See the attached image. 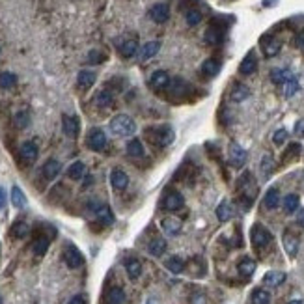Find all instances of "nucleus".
I'll use <instances>...</instances> for the list:
<instances>
[{
    "instance_id": "nucleus-18",
    "label": "nucleus",
    "mask_w": 304,
    "mask_h": 304,
    "mask_svg": "<svg viewBox=\"0 0 304 304\" xmlns=\"http://www.w3.org/2000/svg\"><path fill=\"white\" fill-rule=\"evenodd\" d=\"M256 67H258V58H256L254 53H248L243 58L241 65H239V73L244 75V77H248V75H252L256 71Z\"/></svg>"
},
{
    "instance_id": "nucleus-59",
    "label": "nucleus",
    "mask_w": 304,
    "mask_h": 304,
    "mask_svg": "<svg viewBox=\"0 0 304 304\" xmlns=\"http://www.w3.org/2000/svg\"><path fill=\"white\" fill-rule=\"evenodd\" d=\"M0 304H2V297H0Z\"/></svg>"
},
{
    "instance_id": "nucleus-37",
    "label": "nucleus",
    "mask_w": 304,
    "mask_h": 304,
    "mask_svg": "<svg viewBox=\"0 0 304 304\" xmlns=\"http://www.w3.org/2000/svg\"><path fill=\"white\" fill-rule=\"evenodd\" d=\"M84 172H86V166H84V162H81V161H77V162H73L71 166L67 168V178L69 179H82L84 178Z\"/></svg>"
},
{
    "instance_id": "nucleus-57",
    "label": "nucleus",
    "mask_w": 304,
    "mask_h": 304,
    "mask_svg": "<svg viewBox=\"0 0 304 304\" xmlns=\"http://www.w3.org/2000/svg\"><path fill=\"white\" fill-rule=\"evenodd\" d=\"M289 304H303L301 301H295V303H289Z\"/></svg>"
},
{
    "instance_id": "nucleus-16",
    "label": "nucleus",
    "mask_w": 304,
    "mask_h": 304,
    "mask_svg": "<svg viewBox=\"0 0 304 304\" xmlns=\"http://www.w3.org/2000/svg\"><path fill=\"white\" fill-rule=\"evenodd\" d=\"M149 17L155 22H166L170 19V8L166 4H155L149 10Z\"/></svg>"
},
{
    "instance_id": "nucleus-29",
    "label": "nucleus",
    "mask_w": 304,
    "mask_h": 304,
    "mask_svg": "<svg viewBox=\"0 0 304 304\" xmlns=\"http://www.w3.org/2000/svg\"><path fill=\"white\" fill-rule=\"evenodd\" d=\"M147 252H149L151 256H155V258L162 256V254L166 252V241H164L162 237H155L153 241L147 244Z\"/></svg>"
},
{
    "instance_id": "nucleus-48",
    "label": "nucleus",
    "mask_w": 304,
    "mask_h": 304,
    "mask_svg": "<svg viewBox=\"0 0 304 304\" xmlns=\"http://www.w3.org/2000/svg\"><path fill=\"white\" fill-rule=\"evenodd\" d=\"M13 122H15V125L21 127V129H24V127L30 125V116L26 114L24 110H21V112H17L15 114V118H13Z\"/></svg>"
},
{
    "instance_id": "nucleus-53",
    "label": "nucleus",
    "mask_w": 304,
    "mask_h": 304,
    "mask_svg": "<svg viewBox=\"0 0 304 304\" xmlns=\"http://www.w3.org/2000/svg\"><path fill=\"white\" fill-rule=\"evenodd\" d=\"M295 45H297L299 49H304V32H301V34L297 36V40H295Z\"/></svg>"
},
{
    "instance_id": "nucleus-36",
    "label": "nucleus",
    "mask_w": 304,
    "mask_h": 304,
    "mask_svg": "<svg viewBox=\"0 0 304 304\" xmlns=\"http://www.w3.org/2000/svg\"><path fill=\"white\" fill-rule=\"evenodd\" d=\"M219 71H221V63L215 58H209L202 63V73L207 75V77H215V75H219Z\"/></svg>"
},
{
    "instance_id": "nucleus-3",
    "label": "nucleus",
    "mask_w": 304,
    "mask_h": 304,
    "mask_svg": "<svg viewBox=\"0 0 304 304\" xmlns=\"http://www.w3.org/2000/svg\"><path fill=\"white\" fill-rule=\"evenodd\" d=\"M250 241L258 250H262L265 246H269V243L273 241V235H271V231L267 230L265 226H262V224H254L250 230Z\"/></svg>"
},
{
    "instance_id": "nucleus-28",
    "label": "nucleus",
    "mask_w": 304,
    "mask_h": 304,
    "mask_svg": "<svg viewBox=\"0 0 304 304\" xmlns=\"http://www.w3.org/2000/svg\"><path fill=\"white\" fill-rule=\"evenodd\" d=\"M28 233H30V228H28L26 222H22V221H17L10 228V235L13 239H24Z\"/></svg>"
},
{
    "instance_id": "nucleus-33",
    "label": "nucleus",
    "mask_w": 304,
    "mask_h": 304,
    "mask_svg": "<svg viewBox=\"0 0 304 304\" xmlns=\"http://www.w3.org/2000/svg\"><path fill=\"white\" fill-rule=\"evenodd\" d=\"M250 301L252 304H269L271 303V293L267 289H263V287H258V289L252 291Z\"/></svg>"
},
{
    "instance_id": "nucleus-52",
    "label": "nucleus",
    "mask_w": 304,
    "mask_h": 304,
    "mask_svg": "<svg viewBox=\"0 0 304 304\" xmlns=\"http://www.w3.org/2000/svg\"><path fill=\"white\" fill-rule=\"evenodd\" d=\"M67 304H86V301H84L82 295H75L73 299H71V301H69Z\"/></svg>"
},
{
    "instance_id": "nucleus-38",
    "label": "nucleus",
    "mask_w": 304,
    "mask_h": 304,
    "mask_svg": "<svg viewBox=\"0 0 304 304\" xmlns=\"http://www.w3.org/2000/svg\"><path fill=\"white\" fill-rule=\"evenodd\" d=\"M299 196L297 194H287L285 198H284L282 205H284V211L287 213V215H291V213H295V211L299 209Z\"/></svg>"
},
{
    "instance_id": "nucleus-20",
    "label": "nucleus",
    "mask_w": 304,
    "mask_h": 304,
    "mask_svg": "<svg viewBox=\"0 0 304 304\" xmlns=\"http://www.w3.org/2000/svg\"><path fill=\"white\" fill-rule=\"evenodd\" d=\"M95 73L94 71H88V69H82L81 73L77 75V84H79V88H82V90H88V88H92L95 84Z\"/></svg>"
},
{
    "instance_id": "nucleus-1",
    "label": "nucleus",
    "mask_w": 304,
    "mask_h": 304,
    "mask_svg": "<svg viewBox=\"0 0 304 304\" xmlns=\"http://www.w3.org/2000/svg\"><path fill=\"white\" fill-rule=\"evenodd\" d=\"M144 138H146L149 144L159 147H168L174 142V129L170 125H155V127H147L144 131Z\"/></svg>"
},
{
    "instance_id": "nucleus-58",
    "label": "nucleus",
    "mask_w": 304,
    "mask_h": 304,
    "mask_svg": "<svg viewBox=\"0 0 304 304\" xmlns=\"http://www.w3.org/2000/svg\"><path fill=\"white\" fill-rule=\"evenodd\" d=\"M146 304H153V301H147V303Z\"/></svg>"
},
{
    "instance_id": "nucleus-25",
    "label": "nucleus",
    "mask_w": 304,
    "mask_h": 304,
    "mask_svg": "<svg viewBox=\"0 0 304 304\" xmlns=\"http://www.w3.org/2000/svg\"><path fill=\"white\" fill-rule=\"evenodd\" d=\"M248 95H250V90L244 84H235L230 92L231 101H235V103H243L244 99H248Z\"/></svg>"
},
{
    "instance_id": "nucleus-5",
    "label": "nucleus",
    "mask_w": 304,
    "mask_h": 304,
    "mask_svg": "<svg viewBox=\"0 0 304 304\" xmlns=\"http://www.w3.org/2000/svg\"><path fill=\"white\" fill-rule=\"evenodd\" d=\"M86 144H88V147L92 149V151H103L106 147V135L103 129H92L90 133H88V137H86Z\"/></svg>"
},
{
    "instance_id": "nucleus-39",
    "label": "nucleus",
    "mask_w": 304,
    "mask_h": 304,
    "mask_svg": "<svg viewBox=\"0 0 304 304\" xmlns=\"http://www.w3.org/2000/svg\"><path fill=\"white\" fill-rule=\"evenodd\" d=\"M123 299H125V293L120 289V287H112L105 297L106 304H123Z\"/></svg>"
},
{
    "instance_id": "nucleus-32",
    "label": "nucleus",
    "mask_w": 304,
    "mask_h": 304,
    "mask_svg": "<svg viewBox=\"0 0 304 304\" xmlns=\"http://www.w3.org/2000/svg\"><path fill=\"white\" fill-rule=\"evenodd\" d=\"M291 77H293V73L289 69H282V67H276L271 71V81L274 84H285Z\"/></svg>"
},
{
    "instance_id": "nucleus-8",
    "label": "nucleus",
    "mask_w": 304,
    "mask_h": 304,
    "mask_svg": "<svg viewBox=\"0 0 304 304\" xmlns=\"http://www.w3.org/2000/svg\"><path fill=\"white\" fill-rule=\"evenodd\" d=\"M260 47H262L263 54L267 58H273V56H276V54L280 53L282 43H280V40L273 38V36H265V38H262V41H260Z\"/></svg>"
},
{
    "instance_id": "nucleus-42",
    "label": "nucleus",
    "mask_w": 304,
    "mask_h": 304,
    "mask_svg": "<svg viewBox=\"0 0 304 304\" xmlns=\"http://www.w3.org/2000/svg\"><path fill=\"white\" fill-rule=\"evenodd\" d=\"M11 203L15 205V207H24L26 205V196H24V192H22L19 187H13L11 189Z\"/></svg>"
},
{
    "instance_id": "nucleus-46",
    "label": "nucleus",
    "mask_w": 304,
    "mask_h": 304,
    "mask_svg": "<svg viewBox=\"0 0 304 304\" xmlns=\"http://www.w3.org/2000/svg\"><path fill=\"white\" fill-rule=\"evenodd\" d=\"M301 153V144L299 142H293V144H289V146L285 147V151L282 153V159L284 161H289L291 157H297Z\"/></svg>"
},
{
    "instance_id": "nucleus-10",
    "label": "nucleus",
    "mask_w": 304,
    "mask_h": 304,
    "mask_svg": "<svg viewBox=\"0 0 304 304\" xmlns=\"http://www.w3.org/2000/svg\"><path fill=\"white\" fill-rule=\"evenodd\" d=\"M246 151L243 149L239 144H235V142H231L230 144V162L233 164L235 168H243L244 166V162H246Z\"/></svg>"
},
{
    "instance_id": "nucleus-40",
    "label": "nucleus",
    "mask_w": 304,
    "mask_h": 304,
    "mask_svg": "<svg viewBox=\"0 0 304 304\" xmlns=\"http://www.w3.org/2000/svg\"><path fill=\"white\" fill-rule=\"evenodd\" d=\"M189 92V84L183 79H174V82L170 81V94L172 95H183Z\"/></svg>"
},
{
    "instance_id": "nucleus-22",
    "label": "nucleus",
    "mask_w": 304,
    "mask_h": 304,
    "mask_svg": "<svg viewBox=\"0 0 304 304\" xmlns=\"http://www.w3.org/2000/svg\"><path fill=\"white\" fill-rule=\"evenodd\" d=\"M21 157L24 162H34L38 159V146L34 142H24L21 146Z\"/></svg>"
},
{
    "instance_id": "nucleus-47",
    "label": "nucleus",
    "mask_w": 304,
    "mask_h": 304,
    "mask_svg": "<svg viewBox=\"0 0 304 304\" xmlns=\"http://www.w3.org/2000/svg\"><path fill=\"white\" fill-rule=\"evenodd\" d=\"M185 19H187V24L189 26H196L202 22V13L198 10H189L185 13Z\"/></svg>"
},
{
    "instance_id": "nucleus-17",
    "label": "nucleus",
    "mask_w": 304,
    "mask_h": 304,
    "mask_svg": "<svg viewBox=\"0 0 304 304\" xmlns=\"http://www.w3.org/2000/svg\"><path fill=\"white\" fill-rule=\"evenodd\" d=\"M110 183H112L114 189L123 190L127 187V183H129V178H127V174L122 168H114V170L110 172Z\"/></svg>"
},
{
    "instance_id": "nucleus-9",
    "label": "nucleus",
    "mask_w": 304,
    "mask_h": 304,
    "mask_svg": "<svg viewBox=\"0 0 304 304\" xmlns=\"http://www.w3.org/2000/svg\"><path fill=\"white\" fill-rule=\"evenodd\" d=\"M118 51L123 58H133L135 54H138V41L135 38H125L118 41Z\"/></svg>"
},
{
    "instance_id": "nucleus-54",
    "label": "nucleus",
    "mask_w": 304,
    "mask_h": 304,
    "mask_svg": "<svg viewBox=\"0 0 304 304\" xmlns=\"http://www.w3.org/2000/svg\"><path fill=\"white\" fill-rule=\"evenodd\" d=\"M4 205H6V190L0 187V211L4 209Z\"/></svg>"
},
{
    "instance_id": "nucleus-12",
    "label": "nucleus",
    "mask_w": 304,
    "mask_h": 304,
    "mask_svg": "<svg viewBox=\"0 0 304 304\" xmlns=\"http://www.w3.org/2000/svg\"><path fill=\"white\" fill-rule=\"evenodd\" d=\"M282 243H284V248L287 252L289 258H295L297 252H299V237L293 235L291 231H284L282 235Z\"/></svg>"
},
{
    "instance_id": "nucleus-7",
    "label": "nucleus",
    "mask_w": 304,
    "mask_h": 304,
    "mask_svg": "<svg viewBox=\"0 0 304 304\" xmlns=\"http://www.w3.org/2000/svg\"><path fill=\"white\" fill-rule=\"evenodd\" d=\"M63 262H65V265H67L69 269H79V267L84 265V256L81 254V250H79L77 246L69 244V246L63 250Z\"/></svg>"
},
{
    "instance_id": "nucleus-56",
    "label": "nucleus",
    "mask_w": 304,
    "mask_h": 304,
    "mask_svg": "<svg viewBox=\"0 0 304 304\" xmlns=\"http://www.w3.org/2000/svg\"><path fill=\"white\" fill-rule=\"evenodd\" d=\"M276 2H278V0H263V6H265V8H271Z\"/></svg>"
},
{
    "instance_id": "nucleus-11",
    "label": "nucleus",
    "mask_w": 304,
    "mask_h": 304,
    "mask_svg": "<svg viewBox=\"0 0 304 304\" xmlns=\"http://www.w3.org/2000/svg\"><path fill=\"white\" fill-rule=\"evenodd\" d=\"M62 129H63V135L69 138H77L79 137V129H81V125H79V120L75 118V116H63L62 118Z\"/></svg>"
},
{
    "instance_id": "nucleus-31",
    "label": "nucleus",
    "mask_w": 304,
    "mask_h": 304,
    "mask_svg": "<svg viewBox=\"0 0 304 304\" xmlns=\"http://www.w3.org/2000/svg\"><path fill=\"white\" fill-rule=\"evenodd\" d=\"M263 203H265L267 209L278 207V203H280V190L274 189V187L267 190V194H265V198H263Z\"/></svg>"
},
{
    "instance_id": "nucleus-50",
    "label": "nucleus",
    "mask_w": 304,
    "mask_h": 304,
    "mask_svg": "<svg viewBox=\"0 0 304 304\" xmlns=\"http://www.w3.org/2000/svg\"><path fill=\"white\" fill-rule=\"evenodd\" d=\"M285 140H287V131H285V129H278L273 135V142L276 146H282Z\"/></svg>"
},
{
    "instance_id": "nucleus-15",
    "label": "nucleus",
    "mask_w": 304,
    "mask_h": 304,
    "mask_svg": "<svg viewBox=\"0 0 304 304\" xmlns=\"http://www.w3.org/2000/svg\"><path fill=\"white\" fill-rule=\"evenodd\" d=\"M149 86L153 90H164L170 86V77H168L166 71H155V73L149 77Z\"/></svg>"
},
{
    "instance_id": "nucleus-14",
    "label": "nucleus",
    "mask_w": 304,
    "mask_h": 304,
    "mask_svg": "<svg viewBox=\"0 0 304 304\" xmlns=\"http://www.w3.org/2000/svg\"><path fill=\"white\" fill-rule=\"evenodd\" d=\"M161 228L168 235H178L181 228H183V222H181V219H176V217H166L161 222Z\"/></svg>"
},
{
    "instance_id": "nucleus-26",
    "label": "nucleus",
    "mask_w": 304,
    "mask_h": 304,
    "mask_svg": "<svg viewBox=\"0 0 304 304\" xmlns=\"http://www.w3.org/2000/svg\"><path fill=\"white\" fill-rule=\"evenodd\" d=\"M222 38H224V32L219 28V26H209L207 30H205V36H203V40L205 43H209V45H219L222 41Z\"/></svg>"
},
{
    "instance_id": "nucleus-43",
    "label": "nucleus",
    "mask_w": 304,
    "mask_h": 304,
    "mask_svg": "<svg viewBox=\"0 0 304 304\" xmlns=\"http://www.w3.org/2000/svg\"><path fill=\"white\" fill-rule=\"evenodd\" d=\"M17 84V77L10 71H4V73H0V88H4V90H10Z\"/></svg>"
},
{
    "instance_id": "nucleus-27",
    "label": "nucleus",
    "mask_w": 304,
    "mask_h": 304,
    "mask_svg": "<svg viewBox=\"0 0 304 304\" xmlns=\"http://www.w3.org/2000/svg\"><path fill=\"white\" fill-rule=\"evenodd\" d=\"M112 103H114V94L110 90H101V92L95 94V105L99 106V108H106V106H110Z\"/></svg>"
},
{
    "instance_id": "nucleus-23",
    "label": "nucleus",
    "mask_w": 304,
    "mask_h": 304,
    "mask_svg": "<svg viewBox=\"0 0 304 304\" xmlns=\"http://www.w3.org/2000/svg\"><path fill=\"white\" fill-rule=\"evenodd\" d=\"M237 271L244 278H250L252 274L256 273V262L252 258H243L241 262L237 263Z\"/></svg>"
},
{
    "instance_id": "nucleus-34",
    "label": "nucleus",
    "mask_w": 304,
    "mask_h": 304,
    "mask_svg": "<svg viewBox=\"0 0 304 304\" xmlns=\"http://www.w3.org/2000/svg\"><path fill=\"white\" fill-rule=\"evenodd\" d=\"M49 244H51L49 237L40 235V237L34 241V244H32V250H34L36 256H43V254H47V250H49Z\"/></svg>"
},
{
    "instance_id": "nucleus-51",
    "label": "nucleus",
    "mask_w": 304,
    "mask_h": 304,
    "mask_svg": "<svg viewBox=\"0 0 304 304\" xmlns=\"http://www.w3.org/2000/svg\"><path fill=\"white\" fill-rule=\"evenodd\" d=\"M293 133L299 138H304V118H303V120H299V122L295 123V131H293Z\"/></svg>"
},
{
    "instance_id": "nucleus-55",
    "label": "nucleus",
    "mask_w": 304,
    "mask_h": 304,
    "mask_svg": "<svg viewBox=\"0 0 304 304\" xmlns=\"http://www.w3.org/2000/svg\"><path fill=\"white\" fill-rule=\"evenodd\" d=\"M297 222H299V224H301V226L304 228V209L301 211V213H299V217H297Z\"/></svg>"
},
{
    "instance_id": "nucleus-41",
    "label": "nucleus",
    "mask_w": 304,
    "mask_h": 304,
    "mask_svg": "<svg viewBox=\"0 0 304 304\" xmlns=\"http://www.w3.org/2000/svg\"><path fill=\"white\" fill-rule=\"evenodd\" d=\"M231 215H233V211H231V205L226 200H224L222 203H219V207H217V217H219V221L228 222L231 219Z\"/></svg>"
},
{
    "instance_id": "nucleus-4",
    "label": "nucleus",
    "mask_w": 304,
    "mask_h": 304,
    "mask_svg": "<svg viewBox=\"0 0 304 304\" xmlns=\"http://www.w3.org/2000/svg\"><path fill=\"white\" fill-rule=\"evenodd\" d=\"M88 209L92 211V213L95 215V219L101 222V224H105V226H110V224L114 222V215H112V211H110V207L105 205L103 202H90Z\"/></svg>"
},
{
    "instance_id": "nucleus-45",
    "label": "nucleus",
    "mask_w": 304,
    "mask_h": 304,
    "mask_svg": "<svg viewBox=\"0 0 304 304\" xmlns=\"http://www.w3.org/2000/svg\"><path fill=\"white\" fill-rule=\"evenodd\" d=\"M297 92H299V81L295 77H291L287 82L284 84V95L285 97H293Z\"/></svg>"
},
{
    "instance_id": "nucleus-44",
    "label": "nucleus",
    "mask_w": 304,
    "mask_h": 304,
    "mask_svg": "<svg viewBox=\"0 0 304 304\" xmlns=\"http://www.w3.org/2000/svg\"><path fill=\"white\" fill-rule=\"evenodd\" d=\"M260 168H262V174L263 178H269L271 174H273L274 170V161L271 155H265V157L262 159V164H260Z\"/></svg>"
},
{
    "instance_id": "nucleus-30",
    "label": "nucleus",
    "mask_w": 304,
    "mask_h": 304,
    "mask_svg": "<svg viewBox=\"0 0 304 304\" xmlns=\"http://www.w3.org/2000/svg\"><path fill=\"white\" fill-rule=\"evenodd\" d=\"M164 267H166L172 274H179L185 271V262H183L179 256H172V258H168L166 262H164Z\"/></svg>"
},
{
    "instance_id": "nucleus-35",
    "label": "nucleus",
    "mask_w": 304,
    "mask_h": 304,
    "mask_svg": "<svg viewBox=\"0 0 304 304\" xmlns=\"http://www.w3.org/2000/svg\"><path fill=\"white\" fill-rule=\"evenodd\" d=\"M127 155H131V157H142L144 155V144L138 140V138H133L129 144H127Z\"/></svg>"
},
{
    "instance_id": "nucleus-49",
    "label": "nucleus",
    "mask_w": 304,
    "mask_h": 304,
    "mask_svg": "<svg viewBox=\"0 0 304 304\" xmlns=\"http://www.w3.org/2000/svg\"><path fill=\"white\" fill-rule=\"evenodd\" d=\"M106 60V54L105 53H101V51H90V54H88V63H101V62H105Z\"/></svg>"
},
{
    "instance_id": "nucleus-19",
    "label": "nucleus",
    "mask_w": 304,
    "mask_h": 304,
    "mask_svg": "<svg viewBox=\"0 0 304 304\" xmlns=\"http://www.w3.org/2000/svg\"><path fill=\"white\" fill-rule=\"evenodd\" d=\"M60 170H62V164L58 162V161H54V159H49L41 168V174L45 179H54L58 174H60Z\"/></svg>"
},
{
    "instance_id": "nucleus-2",
    "label": "nucleus",
    "mask_w": 304,
    "mask_h": 304,
    "mask_svg": "<svg viewBox=\"0 0 304 304\" xmlns=\"http://www.w3.org/2000/svg\"><path fill=\"white\" fill-rule=\"evenodd\" d=\"M110 133L120 138L131 137V135L137 133V123H135V120L131 116L118 114L110 120Z\"/></svg>"
},
{
    "instance_id": "nucleus-13",
    "label": "nucleus",
    "mask_w": 304,
    "mask_h": 304,
    "mask_svg": "<svg viewBox=\"0 0 304 304\" xmlns=\"http://www.w3.org/2000/svg\"><path fill=\"white\" fill-rule=\"evenodd\" d=\"M159 51H161V41H147L144 47L138 49V60H140V62H147V60L153 58Z\"/></svg>"
},
{
    "instance_id": "nucleus-24",
    "label": "nucleus",
    "mask_w": 304,
    "mask_h": 304,
    "mask_svg": "<svg viewBox=\"0 0 304 304\" xmlns=\"http://www.w3.org/2000/svg\"><path fill=\"white\" fill-rule=\"evenodd\" d=\"M125 271L131 280H137L142 274V263L138 262L137 258H129V260H125Z\"/></svg>"
},
{
    "instance_id": "nucleus-21",
    "label": "nucleus",
    "mask_w": 304,
    "mask_h": 304,
    "mask_svg": "<svg viewBox=\"0 0 304 304\" xmlns=\"http://www.w3.org/2000/svg\"><path fill=\"white\" fill-rule=\"evenodd\" d=\"M284 282H285V273H282V271H269L263 276V284L269 287H278Z\"/></svg>"
},
{
    "instance_id": "nucleus-6",
    "label": "nucleus",
    "mask_w": 304,
    "mask_h": 304,
    "mask_svg": "<svg viewBox=\"0 0 304 304\" xmlns=\"http://www.w3.org/2000/svg\"><path fill=\"white\" fill-rule=\"evenodd\" d=\"M185 207V198H183V194L179 192V190H172V192H168L166 196L162 198V209L164 211H179Z\"/></svg>"
}]
</instances>
